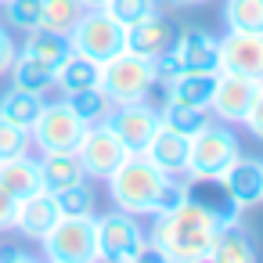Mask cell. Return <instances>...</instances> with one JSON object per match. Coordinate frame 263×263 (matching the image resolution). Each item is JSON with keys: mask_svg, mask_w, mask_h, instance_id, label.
I'll use <instances>...</instances> for the list:
<instances>
[{"mask_svg": "<svg viewBox=\"0 0 263 263\" xmlns=\"http://www.w3.org/2000/svg\"><path fill=\"white\" fill-rule=\"evenodd\" d=\"M108 198L116 209L134 213V216H159L173 209L184 198V177H170L159 166H152L144 155H126L112 173H108Z\"/></svg>", "mask_w": 263, "mask_h": 263, "instance_id": "1", "label": "cell"}, {"mask_svg": "<svg viewBox=\"0 0 263 263\" xmlns=\"http://www.w3.org/2000/svg\"><path fill=\"white\" fill-rule=\"evenodd\" d=\"M216 220L191 198H180L173 209L152 216L148 227V249L155 252V259H170V263H205L213 252V238H216Z\"/></svg>", "mask_w": 263, "mask_h": 263, "instance_id": "2", "label": "cell"}, {"mask_svg": "<svg viewBox=\"0 0 263 263\" xmlns=\"http://www.w3.org/2000/svg\"><path fill=\"white\" fill-rule=\"evenodd\" d=\"M94 227H98V259H112V263H137L148 259V227L141 223V216L112 209L105 216L94 213Z\"/></svg>", "mask_w": 263, "mask_h": 263, "instance_id": "3", "label": "cell"}, {"mask_svg": "<svg viewBox=\"0 0 263 263\" xmlns=\"http://www.w3.org/2000/svg\"><path fill=\"white\" fill-rule=\"evenodd\" d=\"M98 87L108 94L112 105H134V101H148L155 94L159 80H155V69H152L148 58L123 51V54H116L101 65Z\"/></svg>", "mask_w": 263, "mask_h": 263, "instance_id": "4", "label": "cell"}, {"mask_svg": "<svg viewBox=\"0 0 263 263\" xmlns=\"http://www.w3.org/2000/svg\"><path fill=\"white\" fill-rule=\"evenodd\" d=\"M69 44L76 54L105 65L108 58L126 51V26H119L105 8H87L80 22L69 29Z\"/></svg>", "mask_w": 263, "mask_h": 263, "instance_id": "5", "label": "cell"}, {"mask_svg": "<svg viewBox=\"0 0 263 263\" xmlns=\"http://www.w3.org/2000/svg\"><path fill=\"white\" fill-rule=\"evenodd\" d=\"M238 155H241V144H238V134L231 130V123L209 119L187 144V173L184 177H220Z\"/></svg>", "mask_w": 263, "mask_h": 263, "instance_id": "6", "label": "cell"}, {"mask_svg": "<svg viewBox=\"0 0 263 263\" xmlns=\"http://www.w3.org/2000/svg\"><path fill=\"white\" fill-rule=\"evenodd\" d=\"M44 259L51 263H94L98 259V227L94 216H62L40 241Z\"/></svg>", "mask_w": 263, "mask_h": 263, "instance_id": "7", "label": "cell"}, {"mask_svg": "<svg viewBox=\"0 0 263 263\" xmlns=\"http://www.w3.org/2000/svg\"><path fill=\"white\" fill-rule=\"evenodd\" d=\"M83 134H87V123L65 101H44V108H40L33 130H29L33 148L40 155H47V152H76Z\"/></svg>", "mask_w": 263, "mask_h": 263, "instance_id": "8", "label": "cell"}, {"mask_svg": "<svg viewBox=\"0 0 263 263\" xmlns=\"http://www.w3.org/2000/svg\"><path fill=\"white\" fill-rule=\"evenodd\" d=\"M105 126L116 134V141L126 148V155H141L148 148V141L155 137V130L162 126V116H159V105L148 98V101H134V105H112Z\"/></svg>", "mask_w": 263, "mask_h": 263, "instance_id": "9", "label": "cell"}, {"mask_svg": "<svg viewBox=\"0 0 263 263\" xmlns=\"http://www.w3.org/2000/svg\"><path fill=\"white\" fill-rule=\"evenodd\" d=\"M76 159H80L87 180H108V173L126 159V148L116 141V134L105 123H90L83 141L76 144Z\"/></svg>", "mask_w": 263, "mask_h": 263, "instance_id": "10", "label": "cell"}, {"mask_svg": "<svg viewBox=\"0 0 263 263\" xmlns=\"http://www.w3.org/2000/svg\"><path fill=\"white\" fill-rule=\"evenodd\" d=\"M256 90H259V80L241 76V72H223V69H220V72H216L213 98H209V116L220 119V123H231V126L238 123V126H241V119H245V112H249Z\"/></svg>", "mask_w": 263, "mask_h": 263, "instance_id": "11", "label": "cell"}, {"mask_svg": "<svg viewBox=\"0 0 263 263\" xmlns=\"http://www.w3.org/2000/svg\"><path fill=\"white\" fill-rule=\"evenodd\" d=\"M220 51V69L223 72H241L263 83V33H223L216 36Z\"/></svg>", "mask_w": 263, "mask_h": 263, "instance_id": "12", "label": "cell"}, {"mask_svg": "<svg viewBox=\"0 0 263 263\" xmlns=\"http://www.w3.org/2000/svg\"><path fill=\"white\" fill-rule=\"evenodd\" d=\"M170 54L180 72H220V51L209 29H184L173 40Z\"/></svg>", "mask_w": 263, "mask_h": 263, "instance_id": "13", "label": "cell"}, {"mask_svg": "<svg viewBox=\"0 0 263 263\" xmlns=\"http://www.w3.org/2000/svg\"><path fill=\"white\" fill-rule=\"evenodd\" d=\"M58 220H62V213H58L54 195L40 187V191L18 198V205H15V223H11V227H15L22 238H29V241H44L47 231H51Z\"/></svg>", "mask_w": 263, "mask_h": 263, "instance_id": "14", "label": "cell"}, {"mask_svg": "<svg viewBox=\"0 0 263 263\" xmlns=\"http://www.w3.org/2000/svg\"><path fill=\"white\" fill-rule=\"evenodd\" d=\"M231 202L245 213L252 205L263 202V159H249V155H238L223 173H220Z\"/></svg>", "mask_w": 263, "mask_h": 263, "instance_id": "15", "label": "cell"}, {"mask_svg": "<svg viewBox=\"0 0 263 263\" xmlns=\"http://www.w3.org/2000/svg\"><path fill=\"white\" fill-rule=\"evenodd\" d=\"M184 198L198 202L216 220V227H227V223L241 220V209L231 202V195H227L220 177H184Z\"/></svg>", "mask_w": 263, "mask_h": 263, "instance_id": "16", "label": "cell"}, {"mask_svg": "<svg viewBox=\"0 0 263 263\" xmlns=\"http://www.w3.org/2000/svg\"><path fill=\"white\" fill-rule=\"evenodd\" d=\"M173 40H177V29L159 11L148 15V18H141V22H134V26H126V51L130 54H141L148 62L159 58L162 51H170Z\"/></svg>", "mask_w": 263, "mask_h": 263, "instance_id": "17", "label": "cell"}, {"mask_svg": "<svg viewBox=\"0 0 263 263\" xmlns=\"http://www.w3.org/2000/svg\"><path fill=\"white\" fill-rule=\"evenodd\" d=\"M187 144H191V137H184V134H177V130H170V126L162 123L141 155H144L152 166H159L162 173L184 177V173H187Z\"/></svg>", "mask_w": 263, "mask_h": 263, "instance_id": "18", "label": "cell"}, {"mask_svg": "<svg viewBox=\"0 0 263 263\" xmlns=\"http://www.w3.org/2000/svg\"><path fill=\"white\" fill-rule=\"evenodd\" d=\"M26 58H33L36 65H44L47 72H58L62 69V62L72 54V44H69V36L65 33H54V29H44V26H36V29H29L26 33V44L18 47Z\"/></svg>", "mask_w": 263, "mask_h": 263, "instance_id": "19", "label": "cell"}, {"mask_svg": "<svg viewBox=\"0 0 263 263\" xmlns=\"http://www.w3.org/2000/svg\"><path fill=\"white\" fill-rule=\"evenodd\" d=\"M213 87H216V72H177L173 80L159 83L155 90H162V94H166V101H180V105L209 108Z\"/></svg>", "mask_w": 263, "mask_h": 263, "instance_id": "20", "label": "cell"}, {"mask_svg": "<svg viewBox=\"0 0 263 263\" xmlns=\"http://www.w3.org/2000/svg\"><path fill=\"white\" fill-rule=\"evenodd\" d=\"M209 259H213V263H252V259H259L256 241H252V234L241 227V220L216 231Z\"/></svg>", "mask_w": 263, "mask_h": 263, "instance_id": "21", "label": "cell"}, {"mask_svg": "<svg viewBox=\"0 0 263 263\" xmlns=\"http://www.w3.org/2000/svg\"><path fill=\"white\" fill-rule=\"evenodd\" d=\"M80 180H87V173H83L76 152H47V155H40V187L44 191L58 195L62 187L80 184Z\"/></svg>", "mask_w": 263, "mask_h": 263, "instance_id": "22", "label": "cell"}, {"mask_svg": "<svg viewBox=\"0 0 263 263\" xmlns=\"http://www.w3.org/2000/svg\"><path fill=\"white\" fill-rule=\"evenodd\" d=\"M0 187L11 198H26V195L40 191V159L33 152H26V155L0 162Z\"/></svg>", "mask_w": 263, "mask_h": 263, "instance_id": "23", "label": "cell"}, {"mask_svg": "<svg viewBox=\"0 0 263 263\" xmlns=\"http://www.w3.org/2000/svg\"><path fill=\"white\" fill-rule=\"evenodd\" d=\"M98 80H101V65L72 51V54L62 62V69L54 72V90H62V98H65V94H76V90L98 87Z\"/></svg>", "mask_w": 263, "mask_h": 263, "instance_id": "24", "label": "cell"}, {"mask_svg": "<svg viewBox=\"0 0 263 263\" xmlns=\"http://www.w3.org/2000/svg\"><path fill=\"white\" fill-rule=\"evenodd\" d=\"M40 108H44V94H29V90H18V87H8L4 98H0V119H8L22 130H33Z\"/></svg>", "mask_w": 263, "mask_h": 263, "instance_id": "25", "label": "cell"}, {"mask_svg": "<svg viewBox=\"0 0 263 263\" xmlns=\"http://www.w3.org/2000/svg\"><path fill=\"white\" fill-rule=\"evenodd\" d=\"M159 116H162V123H166L170 130H177V134H184V137H195V134L213 119L209 108L180 105V101H162V105H159Z\"/></svg>", "mask_w": 263, "mask_h": 263, "instance_id": "26", "label": "cell"}, {"mask_svg": "<svg viewBox=\"0 0 263 263\" xmlns=\"http://www.w3.org/2000/svg\"><path fill=\"white\" fill-rule=\"evenodd\" d=\"M220 15L231 33H263V0H223Z\"/></svg>", "mask_w": 263, "mask_h": 263, "instance_id": "27", "label": "cell"}, {"mask_svg": "<svg viewBox=\"0 0 263 263\" xmlns=\"http://www.w3.org/2000/svg\"><path fill=\"white\" fill-rule=\"evenodd\" d=\"M87 126L90 123H105L108 119V112H112V101H108V94L101 90V87H87V90H76V94H65L62 98Z\"/></svg>", "mask_w": 263, "mask_h": 263, "instance_id": "28", "label": "cell"}, {"mask_svg": "<svg viewBox=\"0 0 263 263\" xmlns=\"http://www.w3.org/2000/svg\"><path fill=\"white\" fill-rule=\"evenodd\" d=\"M11 87H18V90H29V94H47L51 87H54V72H47L44 65H36L33 58H26L22 51H18V58H15V65H11Z\"/></svg>", "mask_w": 263, "mask_h": 263, "instance_id": "29", "label": "cell"}, {"mask_svg": "<svg viewBox=\"0 0 263 263\" xmlns=\"http://www.w3.org/2000/svg\"><path fill=\"white\" fill-rule=\"evenodd\" d=\"M58 202V213L62 216H94L98 209V195H94V180H80V184H69L54 195Z\"/></svg>", "mask_w": 263, "mask_h": 263, "instance_id": "30", "label": "cell"}, {"mask_svg": "<svg viewBox=\"0 0 263 263\" xmlns=\"http://www.w3.org/2000/svg\"><path fill=\"white\" fill-rule=\"evenodd\" d=\"M83 0H44V11H40V26L44 29H54V33H65L80 22L83 15Z\"/></svg>", "mask_w": 263, "mask_h": 263, "instance_id": "31", "label": "cell"}, {"mask_svg": "<svg viewBox=\"0 0 263 263\" xmlns=\"http://www.w3.org/2000/svg\"><path fill=\"white\" fill-rule=\"evenodd\" d=\"M105 11H108L119 26H134V22L155 15L159 4H155V0H105Z\"/></svg>", "mask_w": 263, "mask_h": 263, "instance_id": "32", "label": "cell"}, {"mask_svg": "<svg viewBox=\"0 0 263 263\" xmlns=\"http://www.w3.org/2000/svg\"><path fill=\"white\" fill-rule=\"evenodd\" d=\"M8 15V26L29 33L40 26V11H44V0H8V4H0Z\"/></svg>", "mask_w": 263, "mask_h": 263, "instance_id": "33", "label": "cell"}, {"mask_svg": "<svg viewBox=\"0 0 263 263\" xmlns=\"http://www.w3.org/2000/svg\"><path fill=\"white\" fill-rule=\"evenodd\" d=\"M26 152H33L29 130L15 126V123H8V119H0V162H8V159H15V155H26Z\"/></svg>", "mask_w": 263, "mask_h": 263, "instance_id": "34", "label": "cell"}, {"mask_svg": "<svg viewBox=\"0 0 263 263\" xmlns=\"http://www.w3.org/2000/svg\"><path fill=\"white\" fill-rule=\"evenodd\" d=\"M241 126H245L256 141H263V83H259V90H256V98H252V105H249Z\"/></svg>", "mask_w": 263, "mask_h": 263, "instance_id": "35", "label": "cell"}, {"mask_svg": "<svg viewBox=\"0 0 263 263\" xmlns=\"http://www.w3.org/2000/svg\"><path fill=\"white\" fill-rule=\"evenodd\" d=\"M15 58H18V44H15V36H11L4 26H0V80L11 72Z\"/></svg>", "mask_w": 263, "mask_h": 263, "instance_id": "36", "label": "cell"}, {"mask_svg": "<svg viewBox=\"0 0 263 263\" xmlns=\"http://www.w3.org/2000/svg\"><path fill=\"white\" fill-rule=\"evenodd\" d=\"M15 205H18V198H11L4 187H0V231H11V223H15Z\"/></svg>", "mask_w": 263, "mask_h": 263, "instance_id": "37", "label": "cell"}, {"mask_svg": "<svg viewBox=\"0 0 263 263\" xmlns=\"http://www.w3.org/2000/svg\"><path fill=\"white\" fill-rule=\"evenodd\" d=\"M0 259H11V263H29V259H33V252H26V249H0Z\"/></svg>", "mask_w": 263, "mask_h": 263, "instance_id": "38", "label": "cell"}, {"mask_svg": "<svg viewBox=\"0 0 263 263\" xmlns=\"http://www.w3.org/2000/svg\"><path fill=\"white\" fill-rule=\"evenodd\" d=\"M209 4V0H173V8H202Z\"/></svg>", "mask_w": 263, "mask_h": 263, "instance_id": "39", "label": "cell"}, {"mask_svg": "<svg viewBox=\"0 0 263 263\" xmlns=\"http://www.w3.org/2000/svg\"><path fill=\"white\" fill-rule=\"evenodd\" d=\"M83 8H105V0H83Z\"/></svg>", "mask_w": 263, "mask_h": 263, "instance_id": "40", "label": "cell"}, {"mask_svg": "<svg viewBox=\"0 0 263 263\" xmlns=\"http://www.w3.org/2000/svg\"><path fill=\"white\" fill-rule=\"evenodd\" d=\"M155 4H159V8H173V0H155Z\"/></svg>", "mask_w": 263, "mask_h": 263, "instance_id": "41", "label": "cell"}, {"mask_svg": "<svg viewBox=\"0 0 263 263\" xmlns=\"http://www.w3.org/2000/svg\"><path fill=\"white\" fill-rule=\"evenodd\" d=\"M0 4H8V0H0Z\"/></svg>", "mask_w": 263, "mask_h": 263, "instance_id": "42", "label": "cell"}]
</instances>
